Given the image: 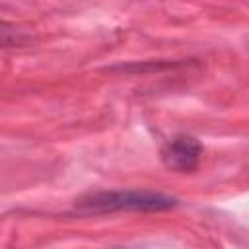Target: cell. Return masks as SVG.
Returning <instances> with one entry per match:
<instances>
[{
	"label": "cell",
	"instance_id": "3957f363",
	"mask_svg": "<svg viewBox=\"0 0 249 249\" xmlns=\"http://www.w3.org/2000/svg\"><path fill=\"white\" fill-rule=\"evenodd\" d=\"M27 43V35L18 27L0 21V47H21Z\"/></svg>",
	"mask_w": 249,
	"mask_h": 249
},
{
	"label": "cell",
	"instance_id": "7a4b0ae2",
	"mask_svg": "<svg viewBox=\"0 0 249 249\" xmlns=\"http://www.w3.org/2000/svg\"><path fill=\"white\" fill-rule=\"evenodd\" d=\"M160 156L167 169L177 173H191L200 163L202 144L191 134H177L163 144Z\"/></svg>",
	"mask_w": 249,
	"mask_h": 249
},
{
	"label": "cell",
	"instance_id": "6da1fadb",
	"mask_svg": "<svg viewBox=\"0 0 249 249\" xmlns=\"http://www.w3.org/2000/svg\"><path fill=\"white\" fill-rule=\"evenodd\" d=\"M177 206V198L156 191H99L76 200V210L82 214H111V212H161Z\"/></svg>",
	"mask_w": 249,
	"mask_h": 249
}]
</instances>
